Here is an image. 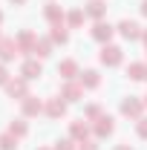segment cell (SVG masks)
<instances>
[{"label": "cell", "instance_id": "34", "mask_svg": "<svg viewBox=\"0 0 147 150\" xmlns=\"http://www.w3.org/2000/svg\"><path fill=\"white\" fill-rule=\"evenodd\" d=\"M40 150H49V147H40Z\"/></svg>", "mask_w": 147, "mask_h": 150}, {"label": "cell", "instance_id": "33", "mask_svg": "<svg viewBox=\"0 0 147 150\" xmlns=\"http://www.w3.org/2000/svg\"><path fill=\"white\" fill-rule=\"evenodd\" d=\"M144 107H147V95H144Z\"/></svg>", "mask_w": 147, "mask_h": 150}, {"label": "cell", "instance_id": "30", "mask_svg": "<svg viewBox=\"0 0 147 150\" xmlns=\"http://www.w3.org/2000/svg\"><path fill=\"white\" fill-rule=\"evenodd\" d=\"M115 150H133V147H130V144H118Z\"/></svg>", "mask_w": 147, "mask_h": 150}, {"label": "cell", "instance_id": "9", "mask_svg": "<svg viewBox=\"0 0 147 150\" xmlns=\"http://www.w3.org/2000/svg\"><path fill=\"white\" fill-rule=\"evenodd\" d=\"M81 95H84V87L75 84V81H66V84L61 87V98H64V101H78Z\"/></svg>", "mask_w": 147, "mask_h": 150}, {"label": "cell", "instance_id": "13", "mask_svg": "<svg viewBox=\"0 0 147 150\" xmlns=\"http://www.w3.org/2000/svg\"><path fill=\"white\" fill-rule=\"evenodd\" d=\"M84 15L101 20L104 15H107V3H104V0H90V3H87V9H84Z\"/></svg>", "mask_w": 147, "mask_h": 150}, {"label": "cell", "instance_id": "11", "mask_svg": "<svg viewBox=\"0 0 147 150\" xmlns=\"http://www.w3.org/2000/svg\"><path fill=\"white\" fill-rule=\"evenodd\" d=\"M18 52H20V49H18V43H15V40L0 38V61H3V64H6V61H12Z\"/></svg>", "mask_w": 147, "mask_h": 150}, {"label": "cell", "instance_id": "8", "mask_svg": "<svg viewBox=\"0 0 147 150\" xmlns=\"http://www.w3.org/2000/svg\"><path fill=\"white\" fill-rule=\"evenodd\" d=\"M20 75H23L26 81H35V78H40V61H37V58H29V61H23V67H20Z\"/></svg>", "mask_w": 147, "mask_h": 150}, {"label": "cell", "instance_id": "23", "mask_svg": "<svg viewBox=\"0 0 147 150\" xmlns=\"http://www.w3.org/2000/svg\"><path fill=\"white\" fill-rule=\"evenodd\" d=\"M0 150H18V136H12V133L0 136Z\"/></svg>", "mask_w": 147, "mask_h": 150}, {"label": "cell", "instance_id": "17", "mask_svg": "<svg viewBox=\"0 0 147 150\" xmlns=\"http://www.w3.org/2000/svg\"><path fill=\"white\" fill-rule=\"evenodd\" d=\"M43 18L52 20V23H64V9H61L58 3H46V6H43Z\"/></svg>", "mask_w": 147, "mask_h": 150}, {"label": "cell", "instance_id": "31", "mask_svg": "<svg viewBox=\"0 0 147 150\" xmlns=\"http://www.w3.org/2000/svg\"><path fill=\"white\" fill-rule=\"evenodd\" d=\"M141 38H144V43H147V29H144V32H141Z\"/></svg>", "mask_w": 147, "mask_h": 150}, {"label": "cell", "instance_id": "4", "mask_svg": "<svg viewBox=\"0 0 147 150\" xmlns=\"http://www.w3.org/2000/svg\"><path fill=\"white\" fill-rule=\"evenodd\" d=\"M115 29L121 32V38H127V40H139V38H141V26H139L136 20H121Z\"/></svg>", "mask_w": 147, "mask_h": 150}, {"label": "cell", "instance_id": "6", "mask_svg": "<svg viewBox=\"0 0 147 150\" xmlns=\"http://www.w3.org/2000/svg\"><path fill=\"white\" fill-rule=\"evenodd\" d=\"M112 130H115L112 115H98V118H95V136H98V139H107Z\"/></svg>", "mask_w": 147, "mask_h": 150}, {"label": "cell", "instance_id": "18", "mask_svg": "<svg viewBox=\"0 0 147 150\" xmlns=\"http://www.w3.org/2000/svg\"><path fill=\"white\" fill-rule=\"evenodd\" d=\"M144 75H147V64H141V61H136V64L127 67V78H133V81H141Z\"/></svg>", "mask_w": 147, "mask_h": 150}, {"label": "cell", "instance_id": "20", "mask_svg": "<svg viewBox=\"0 0 147 150\" xmlns=\"http://www.w3.org/2000/svg\"><path fill=\"white\" fill-rule=\"evenodd\" d=\"M52 40H55V43H66V40H69V32H66L64 23H52Z\"/></svg>", "mask_w": 147, "mask_h": 150}, {"label": "cell", "instance_id": "19", "mask_svg": "<svg viewBox=\"0 0 147 150\" xmlns=\"http://www.w3.org/2000/svg\"><path fill=\"white\" fill-rule=\"evenodd\" d=\"M49 52H52V40H46V38H40V40L35 43V49H32L35 58H46Z\"/></svg>", "mask_w": 147, "mask_h": 150}, {"label": "cell", "instance_id": "26", "mask_svg": "<svg viewBox=\"0 0 147 150\" xmlns=\"http://www.w3.org/2000/svg\"><path fill=\"white\" fill-rule=\"evenodd\" d=\"M55 150H75V147H72V139H64V142H58Z\"/></svg>", "mask_w": 147, "mask_h": 150}, {"label": "cell", "instance_id": "16", "mask_svg": "<svg viewBox=\"0 0 147 150\" xmlns=\"http://www.w3.org/2000/svg\"><path fill=\"white\" fill-rule=\"evenodd\" d=\"M69 136H72V139H78V142H84V139L90 136V124H87L84 118L72 121V124H69Z\"/></svg>", "mask_w": 147, "mask_h": 150}, {"label": "cell", "instance_id": "7", "mask_svg": "<svg viewBox=\"0 0 147 150\" xmlns=\"http://www.w3.org/2000/svg\"><path fill=\"white\" fill-rule=\"evenodd\" d=\"M15 43H18L20 52H32V49H35V43H37V38H35V32H32V29H23V32L15 38Z\"/></svg>", "mask_w": 147, "mask_h": 150}, {"label": "cell", "instance_id": "28", "mask_svg": "<svg viewBox=\"0 0 147 150\" xmlns=\"http://www.w3.org/2000/svg\"><path fill=\"white\" fill-rule=\"evenodd\" d=\"M81 150H101L95 142H81Z\"/></svg>", "mask_w": 147, "mask_h": 150}, {"label": "cell", "instance_id": "22", "mask_svg": "<svg viewBox=\"0 0 147 150\" xmlns=\"http://www.w3.org/2000/svg\"><path fill=\"white\" fill-rule=\"evenodd\" d=\"M66 23H69L72 29H78V26L84 23V9H72V12L66 15Z\"/></svg>", "mask_w": 147, "mask_h": 150}, {"label": "cell", "instance_id": "12", "mask_svg": "<svg viewBox=\"0 0 147 150\" xmlns=\"http://www.w3.org/2000/svg\"><path fill=\"white\" fill-rule=\"evenodd\" d=\"M78 84H81V87H87V90H95V87L101 84L98 69H84V72H81V78H78Z\"/></svg>", "mask_w": 147, "mask_h": 150}, {"label": "cell", "instance_id": "27", "mask_svg": "<svg viewBox=\"0 0 147 150\" xmlns=\"http://www.w3.org/2000/svg\"><path fill=\"white\" fill-rule=\"evenodd\" d=\"M0 84H3V87L9 84V72H6V67H3V64H0Z\"/></svg>", "mask_w": 147, "mask_h": 150}, {"label": "cell", "instance_id": "5", "mask_svg": "<svg viewBox=\"0 0 147 150\" xmlns=\"http://www.w3.org/2000/svg\"><path fill=\"white\" fill-rule=\"evenodd\" d=\"M26 84H29L26 78H15V81L6 84V93L12 95V98H20V101H23V98L29 95V87H26Z\"/></svg>", "mask_w": 147, "mask_h": 150}, {"label": "cell", "instance_id": "21", "mask_svg": "<svg viewBox=\"0 0 147 150\" xmlns=\"http://www.w3.org/2000/svg\"><path fill=\"white\" fill-rule=\"evenodd\" d=\"M9 133H12V136H18V139H23V136L29 133V124H26L23 118H18V121H12V124H9Z\"/></svg>", "mask_w": 147, "mask_h": 150}, {"label": "cell", "instance_id": "29", "mask_svg": "<svg viewBox=\"0 0 147 150\" xmlns=\"http://www.w3.org/2000/svg\"><path fill=\"white\" fill-rule=\"evenodd\" d=\"M141 15H144V18H147V0H144V3H141Z\"/></svg>", "mask_w": 147, "mask_h": 150}, {"label": "cell", "instance_id": "3", "mask_svg": "<svg viewBox=\"0 0 147 150\" xmlns=\"http://www.w3.org/2000/svg\"><path fill=\"white\" fill-rule=\"evenodd\" d=\"M98 43H110V38L115 35V26H110V23H104V20H95V26H92V32H90Z\"/></svg>", "mask_w": 147, "mask_h": 150}, {"label": "cell", "instance_id": "15", "mask_svg": "<svg viewBox=\"0 0 147 150\" xmlns=\"http://www.w3.org/2000/svg\"><path fill=\"white\" fill-rule=\"evenodd\" d=\"M37 112H43V101L35 95H26L23 98V115H37Z\"/></svg>", "mask_w": 147, "mask_h": 150}, {"label": "cell", "instance_id": "2", "mask_svg": "<svg viewBox=\"0 0 147 150\" xmlns=\"http://www.w3.org/2000/svg\"><path fill=\"white\" fill-rule=\"evenodd\" d=\"M101 64L104 67H118L121 61H124V52H121V46H112V43H104L101 46Z\"/></svg>", "mask_w": 147, "mask_h": 150}, {"label": "cell", "instance_id": "14", "mask_svg": "<svg viewBox=\"0 0 147 150\" xmlns=\"http://www.w3.org/2000/svg\"><path fill=\"white\" fill-rule=\"evenodd\" d=\"M58 75H64V81H72L75 75H78V64H75L72 58L61 61V64H58Z\"/></svg>", "mask_w": 147, "mask_h": 150}, {"label": "cell", "instance_id": "24", "mask_svg": "<svg viewBox=\"0 0 147 150\" xmlns=\"http://www.w3.org/2000/svg\"><path fill=\"white\" fill-rule=\"evenodd\" d=\"M84 115H87V118H98V115H101V107H98V104H90V107L84 110Z\"/></svg>", "mask_w": 147, "mask_h": 150}, {"label": "cell", "instance_id": "1", "mask_svg": "<svg viewBox=\"0 0 147 150\" xmlns=\"http://www.w3.org/2000/svg\"><path fill=\"white\" fill-rule=\"evenodd\" d=\"M141 110H144V101L136 98V95H127V98L121 101V115H127V118H133V121L141 118Z\"/></svg>", "mask_w": 147, "mask_h": 150}, {"label": "cell", "instance_id": "25", "mask_svg": "<svg viewBox=\"0 0 147 150\" xmlns=\"http://www.w3.org/2000/svg\"><path fill=\"white\" fill-rule=\"evenodd\" d=\"M136 133H139L141 139H147V118H139V121H136Z\"/></svg>", "mask_w": 147, "mask_h": 150}, {"label": "cell", "instance_id": "32", "mask_svg": "<svg viewBox=\"0 0 147 150\" xmlns=\"http://www.w3.org/2000/svg\"><path fill=\"white\" fill-rule=\"evenodd\" d=\"M12 3H18V6H20V3H26V0H12Z\"/></svg>", "mask_w": 147, "mask_h": 150}, {"label": "cell", "instance_id": "35", "mask_svg": "<svg viewBox=\"0 0 147 150\" xmlns=\"http://www.w3.org/2000/svg\"><path fill=\"white\" fill-rule=\"evenodd\" d=\"M0 20H3V15H0Z\"/></svg>", "mask_w": 147, "mask_h": 150}, {"label": "cell", "instance_id": "10", "mask_svg": "<svg viewBox=\"0 0 147 150\" xmlns=\"http://www.w3.org/2000/svg\"><path fill=\"white\" fill-rule=\"evenodd\" d=\"M43 112H46L49 118H61V115L66 112V101H61V98H49V101L43 104Z\"/></svg>", "mask_w": 147, "mask_h": 150}, {"label": "cell", "instance_id": "36", "mask_svg": "<svg viewBox=\"0 0 147 150\" xmlns=\"http://www.w3.org/2000/svg\"><path fill=\"white\" fill-rule=\"evenodd\" d=\"M144 78H147V75H144Z\"/></svg>", "mask_w": 147, "mask_h": 150}]
</instances>
